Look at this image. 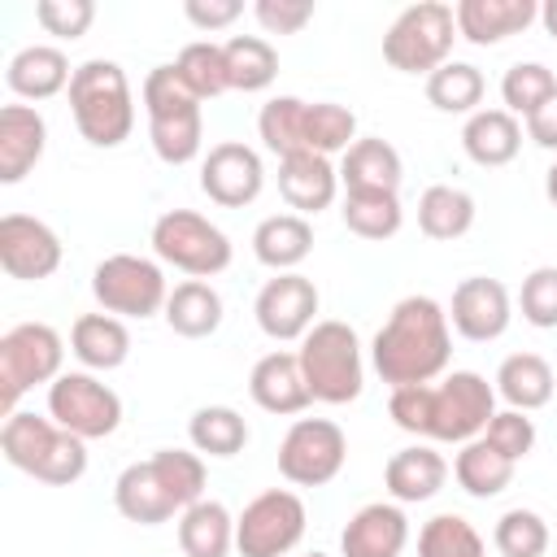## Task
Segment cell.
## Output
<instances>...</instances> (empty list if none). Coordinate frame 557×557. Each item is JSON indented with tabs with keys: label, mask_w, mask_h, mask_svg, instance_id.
<instances>
[{
	"label": "cell",
	"mask_w": 557,
	"mask_h": 557,
	"mask_svg": "<svg viewBox=\"0 0 557 557\" xmlns=\"http://www.w3.org/2000/svg\"><path fill=\"white\" fill-rule=\"evenodd\" d=\"M453 361L448 309L431 296H405L370 339V366L387 387L435 383Z\"/></svg>",
	"instance_id": "obj_1"
},
{
	"label": "cell",
	"mask_w": 557,
	"mask_h": 557,
	"mask_svg": "<svg viewBox=\"0 0 557 557\" xmlns=\"http://www.w3.org/2000/svg\"><path fill=\"white\" fill-rule=\"evenodd\" d=\"M0 453L13 470H22L39 483H52V487H70L87 474V440L70 435L65 426H57L52 418H39L30 409L4 413Z\"/></svg>",
	"instance_id": "obj_2"
},
{
	"label": "cell",
	"mask_w": 557,
	"mask_h": 557,
	"mask_svg": "<svg viewBox=\"0 0 557 557\" xmlns=\"http://www.w3.org/2000/svg\"><path fill=\"white\" fill-rule=\"evenodd\" d=\"M70 113L78 135L91 148H117L131 139L135 131V96H131V78L117 61L109 57H91L83 65H74L70 78Z\"/></svg>",
	"instance_id": "obj_3"
},
{
	"label": "cell",
	"mask_w": 557,
	"mask_h": 557,
	"mask_svg": "<svg viewBox=\"0 0 557 557\" xmlns=\"http://www.w3.org/2000/svg\"><path fill=\"white\" fill-rule=\"evenodd\" d=\"M144 113H148V139L152 152L165 165H187L205 148V113L200 96L178 78L174 65H152L144 87H139Z\"/></svg>",
	"instance_id": "obj_4"
},
{
	"label": "cell",
	"mask_w": 557,
	"mask_h": 557,
	"mask_svg": "<svg viewBox=\"0 0 557 557\" xmlns=\"http://www.w3.org/2000/svg\"><path fill=\"white\" fill-rule=\"evenodd\" d=\"M305 383L313 392V400L322 405H348L361 396L366 387V357H361V339L348 322L339 318H322L296 348Z\"/></svg>",
	"instance_id": "obj_5"
},
{
	"label": "cell",
	"mask_w": 557,
	"mask_h": 557,
	"mask_svg": "<svg viewBox=\"0 0 557 557\" xmlns=\"http://www.w3.org/2000/svg\"><path fill=\"white\" fill-rule=\"evenodd\" d=\"M457 17L444 0H418L396 13V22L383 35V61L400 74H435L444 61H453Z\"/></svg>",
	"instance_id": "obj_6"
},
{
	"label": "cell",
	"mask_w": 557,
	"mask_h": 557,
	"mask_svg": "<svg viewBox=\"0 0 557 557\" xmlns=\"http://www.w3.org/2000/svg\"><path fill=\"white\" fill-rule=\"evenodd\" d=\"M65 339L48 322H17L0 335V405L4 413L17 409V400L30 387H52L65 370Z\"/></svg>",
	"instance_id": "obj_7"
},
{
	"label": "cell",
	"mask_w": 557,
	"mask_h": 557,
	"mask_svg": "<svg viewBox=\"0 0 557 557\" xmlns=\"http://www.w3.org/2000/svg\"><path fill=\"white\" fill-rule=\"evenodd\" d=\"M91 296L104 313L113 318H152V313H165V300H170V283H165V270L152 261V257H139V252H109L104 261H96L91 270Z\"/></svg>",
	"instance_id": "obj_8"
},
{
	"label": "cell",
	"mask_w": 557,
	"mask_h": 557,
	"mask_svg": "<svg viewBox=\"0 0 557 557\" xmlns=\"http://www.w3.org/2000/svg\"><path fill=\"white\" fill-rule=\"evenodd\" d=\"M152 252H157V261H165L191 278H213L231 265L226 231L196 209H165L152 222Z\"/></svg>",
	"instance_id": "obj_9"
},
{
	"label": "cell",
	"mask_w": 557,
	"mask_h": 557,
	"mask_svg": "<svg viewBox=\"0 0 557 557\" xmlns=\"http://www.w3.org/2000/svg\"><path fill=\"white\" fill-rule=\"evenodd\" d=\"M309 527V509L292 487H265L235 518L239 557H287Z\"/></svg>",
	"instance_id": "obj_10"
},
{
	"label": "cell",
	"mask_w": 557,
	"mask_h": 557,
	"mask_svg": "<svg viewBox=\"0 0 557 557\" xmlns=\"http://www.w3.org/2000/svg\"><path fill=\"white\" fill-rule=\"evenodd\" d=\"M496 418V383L474 370H453L435 383L431 400V440L435 444H470Z\"/></svg>",
	"instance_id": "obj_11"
},
{
	"label": "cell",
	"mask_w": 557,
	"mask_h": 557,
	"mask_svg": "<svg viewBox=\"0 0 557 557\" xmlns=\"http://www.w3.org/2000/svg\"><path fill=\"white\" fill-rule=\"evenodd\" d=\"M348 461V435L331 418H296L278 440V474L292 487H322Z\"/></svg>",
	"instance_id": "obj_12"
},
{
	"label": "cell",
	"mask_w": 557,
	"mask_h": 557,
	"mask_svg": "<svg viewBox=\"0 0 557 557\" xmlns=\"http://www.w3.org/2000/svg\"><path fill=\"white\" fill-rule=\"evenodd\" d=\"M48 418L78 440H104L122 426V396L91 370H65L48 387Z\"/></svg>",
	"instance_id": "obj_13"
},
{
	"label": "cell",
	"mask_w": 557,
	"mask_h": 557,
	"mask_svg": "<svg viewBox=\"0 0 557 557\" xmlns=\"http://www.w3.org/2000/svg\"><path fill=\"white\" fill-rule=\"evenodd\" d=\"M318 305H322V296H318L313 278L292 270V274H274L261 283V292L252 300V318H257L261 335H270L274 344H300L318 326Z\"/></svg>",
	"instance_id": "obj_14"
},
{
	"label": "cell",
	"mask_w": 557,
	"mask_h": 557,
	"mask_svg": "<svg viewBox=\"0 0 557 557\" xmlns=\"http://www.w3.org/2000/svg\"><path fill=\"white\" fill-rule=\"evenodd\" d=\"M61 235L30 218V213H4L0 218V270L9 278H22V283H39V278H52L61 270Z\"/></svg>",
	"instance_id": "obj_15"
},
{
	"label": "cell",
	"mask_w": 557,
	"mask_h": 557,
	"mask_svg": "<svg viewBox=\"0 0 557 557\" xmlns=\"http://www.w3.org/2000/svg\"><path fill=\"white\" fill-rule=\"evenodd\" d=\"M265 187V165H261V152L239 144V139H222L205 152L200 161V191L222 205V209H244L261 196Z\"/></svg>",
	"instance_id": "obj_16"
},
{
	"label": "cell",
	"mask_w": 557,
	"mask_h": 557,
	"mask_svg": "<svg viewBox=\"0 0 557 557\" xmlns=\"http://www.w3.org/2000/svg\"><path fill=\"white\" fill-rule=\"evenodd\" d=\"M513 322V300H509V287L500 278H487V274H470L453 287V300H448V326L470 339V344H487V339H500Z\"/></svg>",
	"instance_id": "obj_17"
},
{
	"label": "cell",
	"mask_w": 557,
	"mask_h": 557,
	"mask_svg": "<svg viewBox=\"0 0 557 557\" xmlns=\"http://www.w3.org/2000/svg\"><path fill=\"white\" fill-rule=\"evenodd\" d=\"M248 396H252L257 409L278 413V418L305 413V409L313 405V392H309V383H305L300 357L287 352V348H274V352L257 357V366L248 370Z\"/></svg>",
	"instance_id": "obj_18"
},
{
	"label": "cell",
	"mask_w": 557,
	"mask_h": 557,
	"mask_svg": "<svg viewBox=\"0 0 557 557\" xmlns=\"http://www.w3.org/2000/svg\"><path fill=\"white\" fill-rule=\"evenodd\" d=\"M405 544H409V518H405V505L396 500L361 505L339 531L344 557H400Z\"/></svg>",
	"instance_id": "obj_19"
},
{
	"label": "cell",
	"mask_w": 557,
	"mask_h": 557,
	"mask_svg": "<svg viewBox=\"0 0 557 557\" xmlns=\"http://www.w3.org/2000/svg\"><path fill=\"white\" fill-rule=\"evenodd\" d=\"M48 148V122L35 104H4L0 109V183H22Z\"/></svg>",
	"instance_id": "obj_20"
},
{
	"label": "cell",
	"mask_w": 557,
	"mask_h": 557,
	"mask_svg": "<svg viewBox=\"0 0 557 557\" xmlns=\"http://www.w3.org/2000/svg\"><path fill=\"white\" fill-rule=\"evenodd\" d=\"M453 17H457V35L466 44L492 48L509 35H522L540 17V4L535 0H457Z\"/></svg>",
	"instance_id": "obj_21"
},
{
	"label": "cell",
	"mask_w": 557,
	"mask_h": 557,
	"mask_svg": "<svg viewBox=\"0 0 557 557\" xmlns=\"http://www.w3.org/2000/svg\"><path fill=\"white\" fill-rule=\"evenodd\" d=\"M278 191H283V200H287L292 213L313 218V213H322V209L335 205V196H339V170L331 165V157L296 152V157L278 161Z\"/></svg>",
	"instance_id": "obj_22"
},
{
	"label": "cell",
	"mask_w": 557,
	"mask_h": 557,
	"mask_svg": "<svg viewBox=\"0 0 557 557\" xmlns=\"http://www.w3.org/2000/svg\"><path fill=\"white\" fill-rule=\"evenodd\" d=\"M448 483V461L431 444H409L387 457L383 466V487L396 505H422Z\"/></svg>",
	"instance_id": "obj_23"
},
{
	"label": "cell",
	"mask_w": 557,
	"mask_h": 557,
	"mask_svg": "<svg viewBox=\"0 0 557 557\" xmlns=\"http://www.w3.org/2000/svg\"><path fill=\"white\" fill-rule=\"evenodd\" d=\"M70 78H74L70 57L57 44H26L22 52H13L4 70L9 91L22 100H52L57 91H70Z\"/></svg>",
	"instance_id": "obj_24"
},
{
	"label": "cell",
	"mask_w": 557,
	"mask_h": 557,
	"mask_svg": "<svg viewBox=\"0 0 557 557\" xmlns=\"http://www.w3.org/2000/svg\"><path fill=\"white\" fill-rule=\"evenodd\" d=\"M113 505H117V513H122L126 522H139V527H161V522H170V518L178 513V505H174V496L165 492V483H161V474H157L152 461H131V466L117 474V483H113Z\"/></svg>",
	"instance_id": "obj_25"
},
{
	"label": "cell",
	"mask_w": 557,
	"mask_h": 557,
	"mask_svg": "<svg viewBox=\"0 0 557 557\" xmlns=\"http://www.w3.org/2000/svg\"><path fill=\"white\" fill-rule=\"evenodd\" d=\"M309 252H313V222L300 213H270L252 231V257L274 274H292Z\"/></svg>",
	"instance_id": "obj_26"
},
{
	"label": "cell",
	"mask_w": 557,
	"mask_h": 557,
	"mask_svg": "<svg viewBox=\"0 0 557 557\" xmlns=\"http://www.w3.org/2000/svg\"><path fill=\"white\" fill-rule=\"evenodd\" d=\"M70 352L83 361V370L91 374H104V370H117L126 357H131V331L122 318L113 313H83L74 318L70 326Z\"/></svg>",
	"instance_id": "obj_27"
},
{
	"label": "cell",
	"mask_w": 557,
	"mask_h": 557,
	"mask_svg": "<svg viewBox=\"0 0 557 557\" xmlns=\"http://www.w3.org/2000/svg\"><path fill=\"white\" fill-rule=\"evenodd\" d=\"M461 148L483 170L509 165L518 157V148H522V122L509 109H479L461 126Z\"/></svg>",
	"instance_id": "obj_28"
},
{
	"label": "cell",
	"mask_w": 557,
	"mask_h": 557,
	"mask_svg": "<svg viewBox=\"0 0 557 557\" xmlns=\"http://www.w3.org/2000/svg\"><path fill=\"white\" fill-rule=\"evenodd\" d=\"M400 152L379 139V135H361L344 157H339V183L344 191H396L400 187Z\"/></svg>",
	"instance_id": "obj_29"
},
{
	"label": "cell",
	"mask_w": 557,
	"mask_h": 557,
	"mask_svg": "<svg viewBox=\"0 0 557 557\" xmlns=\"http://www.w3.org/2000/svg\"><path fill=\"white\" fill-rule=\"evenodd\" d=\"M165 326L183 339H209L222 326V296L209 278H183L170 287L165 300Z\"/></svg>",
	"instance_id": "obj_30"
},
{
	"label": "cell",
	"mask_w": 557,
	"mask_h": 557,
	"mask_svg": "<svg viewBox=\"0 0 557 557\" xmlns=\"http://www.w3.org/2000/svg\"><path fill=\"white\" fill-rule=\"evenodd\" d=\"M178 548L183 557H231L235 548V513L205 496L178 513Z\"/></svg>",
	"instance_id": "obj_31"
},
{
	"label": "cell",
	"mask_w": 557,
	"mask_h": 557,
	"mask_svg": "<svg viewBox=\"0 0 557 557\" xmlns=\"http://www.w3.org/2000/svg\"><path fill=\"white\" fill-rule=\"evenodd\" d=\"M553 392H557V374L540 352H509L496 370V396L509 409H522V413L544 409Z\"/></svg>",
	"instance_id": "obj_32"
},
{
	"label": "cell",
	"mask_w": 557,
	"mask_h": 557,
	"mask_svg": "<svg viewBox=\"0 0 557 557\" xmlns=\"http://www.w3.org/2000/svg\"><path fill=\"white\" fill-rule=\"evenodd\" d=\"M453 479L466 496L474 500H487V496H500L509 483H513V461L505 453H496L483 435L461 444L457 457H453Z\"/></svg>",
	"instance_id": "obj_33"
},
{
	"label": "cell",
	"mask_w": 557,
	"mask_h": 557,
	"mask_svg": "<svg viewBox=\"0 0 557 557\" xmlns=\"http://www.w3.org/2000/svg\"><path fill=\"white\" fill-rule=\"evenodd\" d=\"M474 226V196L453 183H431L418 196V231L426 239H461Z\"/></svg>",
	"instance_id": "obj_34"
},
{
	"label": "cell",
	"mask_w": 557,
	"mask_h": 557,
	"mask_svg": "<svg viewBox=\"0 0 557 557\" xmlns=\"http://www.w3.org/2000/svg\"><path fill=\"white\" fill-rule=\"evenodd\" d=\"M187 440H191V448L200 453V457H235V453H244V444H248V422H244V413L239 409H231V405H205V409H196L191 418H187Z\"/></svg>",
	"instance_id": "obj_35"
},
{
	"label": "cell",
	"mask_w": 557,
	"mask_h": 557,
	"mask_svg": "<svg viewBox=\"0 0 557 557\" xmlns=\"http://www.w3.org/2000/svg\"><path fill=\"white\" fill-rule=\"evenodd\" d=\"M305 117H309V100H300V96L265 100L261 113H257V135H261L265 152H274L278 161H287L296 152H309L305 148Z\"/></svg>",
	"instance_id": "obj_36"
},
{
	"label": "cell",
	"mask_w": 557,
	"mask_h": 557,
	"mask_svg": "<svg viewBox=\"0 0 557 557\" xmlns=\"http://www.w3.org/2000/svg\"><path fill=\"white\" fill-rule=\"evenodd\" d=\"M339 218L357 239H392L405 222V209L396 191H344Z\"/></svg>",
	"instance_id": "obj_37"
},
{
	"label": "cell",
	"mask_w": 557,
	"mask_h": 557,
	"mask_svg": "<svg viewBox=\"0 0 557 557\" xmlns=\"http://www.w3.org/2000/svg\"><path fill=\"white\" fill-rule=\"evenodd\" d=\"M231 91H265L278 78V52L265 35H231L226 44Z\"/></svg>",
	"instance_id": "obj_38"
},
{
	"label": "cell",
	"mask_w": 557,
	"mask_h": 557,
	"mask_svg": "<svg viewBox=\"0 0 557 557\" xmlns=\"http://www.w3.org/2000/svg\"><path fill=\"white\" fill-rule=\"evenodd\" d=\"M487 91V78L470 61H444L435 74H426V100L440 113H479V100Z\"/></svg>",
	"instance_id": "obj_39"
},
{
	"label": "cell",
	"mask_w": 557,
	"mask_h": 557,
	"mask_svg": "<svg viewBox=\"0 0 557 557\" xmlns=\"http://www.w3.org/2000/svg\"><path fill=\"white\" fill-rule=\"evenodd\" d=\"M357 113L348 104H335V100H313L309 104V117H305V148L318 152V157H344L352 144H357Z\"/></svg>",
	"instance_id": "obj_40"
},
{
	"label": "cell",
	"mask_w": 557,
	"mask_h": 557,
	"mask_svg": "<svg viewBox=\"0 0 557 557\" xmlns=\"http://www.w3.org/2000/svg\"><path fill=\"white\" fill-rule=\"evenodd\" d=\"M174 70H178V78H183L200 100H213V96L231 91L226 48L213 44V39H196V44H187V48L174 57Z\"/></svg>",
	"instance_id": "obj_41"
},
{
	"label": "cell",
	"mask_w": 557,
	"mask_h": 557,
	"mask_svg": "<svg viewBox=\"0 0 557 557\" xmlns=\"http://www.w3.org/2000/svg\"><path fill=\"white\" fill-rule=\"evenodd\" d=\"M418 557H487V544L470 518L435 513L418 531Z\"/></svg>",
	"instance_id": "obj_42"
},
{
	"label": "cell",
	"mask_w": 557,
	"mask_h": 557,
	"mask_svg": "<svg viewBox=\"0 0 557 557\" xmlns=\"http://www.w3.org/2000/svg\"><path fill=\"white\" fill-rule=\"evenodd\" d=\"M148 461L157 466V474H161L165 492L174 496L178 513H183L187 505L205 500V483H209V470H205V457H200L196 448H157Z\"/></svg>",
	"instance_id": "obj_43"
},
{
	"label": "cell",
	"mask_w": 557,
	"mask_h": 557,
	"mask_svg": "<svg viewBox=\"0 0 557 557\" xmlns=\"http://www.w3.org/2000/svg\"><path fill=\"white\" fill-rule=\"evenodd\" d=\"M557 91V74L544 65V61H513L500 78V109H509L513 117H531L548 96Z\"/></svg>",
	"instance_id": "obj_44"
},
{
	"label": "cell",
	"mask_w": 557,
	"mask_h": 557,
	"mask_svg": "<svg viewBox=\"0 0 557 557\" xmlns=\"http://www.w3.org/2000/svg\"><path fill=\"white\" fill-rule=\"evenodd\" d=\"M548 522L535 509H505L492 527V544L500 557H544L548 553Z\"/></svg>",
	"instance_id": "obj_45"
},
{
	"label": "cell",
	"mask_w": 557,
	"mask_h": 557,
	"mask_svg": "<svg viewBox=\"0 0 557 557\" xmlns=\"http://www.w3.org/2000/svg\"><path fill=\"white\" fill-rule=\"evenodd\" d=\"M522 322L535 331H557V265H535L518 287Z\"/></svg>",
	"instance_id": "obj_46"
},
{
	"label": "cell",
	"mask_w": 557,
	"mask_h": 557,
	"mask_svg": "<svg viewBox=\"0 0 557 557\" xmlns=\"http://www.w3.org/2000/svg\"><path fill=\"white\" fill-rule=\"evenodd\" d=\"M431 400H435V383H413V387H392L387 396V413L405 435L431 440Z\"/></svg>",
	"instance_id": "obj_47"
},
{
	"label": "cell",
	"mask_w": 557,
	"mask_h": 557,
	"mask_svg": "<svg viewBox=\"0 0 557 557\" xmlns=\"http://www.w3.org/2000/svg\"><path fill=\"white\" fill-rule=\"evenodd\" d=\"M35 22L57 35V39H83L87 26L96 22V4L91 0H35Z\"/></svg>",
	"instance_id": "obj_48"
},
{
	"label": "cell",
	"mask_w": 557,
	"mask_h": 557,
	"mask_svg": "<svg viewBox=\"0 0 557 557\" xmlns=\"http://www.w3.org/2000/svg\"><path fill=\"white\" fill-rule=\"evenodd\" d=\"M483 440L496 448V453H505L513 466L535 448V422L522 413V409H496V418L487 422V431H483Z\"/></svg>",
	"instance_id": "obj_49"
},
{
	"label": "cell",
	"mask_w": 557,
	"mask_h": 557,
	"mask_svg": "<svg viewBox=\"0 0 557 557\" xmlns=\"http://www.w3.org/2000/svg\"><path fill=\"white\" fill-rule=\"evenodd\" d=\"M252 17L265 35H296L313 22V0H257Z\"/></svg>",
	"instance_id": "obj_50"
},
{
	"label": "cell",
	"mask_w": 557,
	"mask_h": 557,
	"mask_svg": "<svg viewBox=\"0 0 557 557\" xmlns=\"http://www.w3.org/2000/svg\"><path fill=\"white\" fill-rule=\"evenodd\" d=\"M183 13L196 30H226L244 13V0H187Z\"/></svg>",
	"instance_id": "obj_51"
},
{
	"label": "cell",
	"mask_w": 557,
	"mask_h": 557,
	"mask_svg": "<svg viewBox=\"0 0 557 557\" xmlns=\"http://www.w3.org/2000/svg\"><path fill=\"white\" fill-rule=\"evenodd\" d=\"M527 139L540 144V148H548V152H557V91L527 117Z\"/></svg>",
	"instance_id": "obj_52"
},
{
	"label": "cell",
	"mask_w": 557,
	"mask_h": 557,
	"mask_svg": "<svg viewBox=\"0 0 557 557\" xmlns=\"http://www.w3.org/2000/svg\"><path fill=\"white\" fill-rule=\"evenodd\" d=\"M540 22H544V30L557 39V0H544V4H540Z\"/></svg>",
	"instance_id": "obj_53"
},
{
	"label": "cell",
	"mask_w": 557,
	"mask_h": 557,
	"mask_svg": "<svg viewBox=\"0 0 557 557\" xmlns=\"http://www.w3.org/2000/svg\"><path fill=\"white\" fill-rule=\"evenodd\" d=\"M544 196H548V205L557 209V161H553L548 174H544Z\"/></svg>",
	"instance_id": "obj_54"
},
{
	"label": "cell",
	"mask_w": 557,
	"mask_h": 557,
	"mask_svg": "<svg viewBox=\"0 0 557 557\" xmlns=\"http://www.w3.org/2000/svg\"><path fill=\"white\" fill-rule=\"evenodd\" d=\"M309 557H326V553H309Z\"/></svg>",
	"instance_id": "obj_55"
}]
</instances>
